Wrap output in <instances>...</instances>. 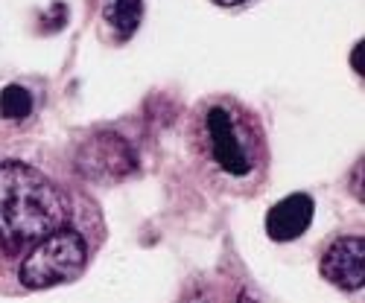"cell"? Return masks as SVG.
Listing matches in <instances>:
<instances>
[{
    "mask_svg": "<svg viewBox=\"0 0 365 303\" xmlns=\"http://www.w3.org/2000/svg\"><path fill=\"white\" fill-rule=\"evenodd\" d=\"M68 198L47 175L21 161H0V245L21 248L68 222Z\"/></svg>",
    "mask_w": 365,
    "mask_h": 303,
    "instance_id": "cell-1",
    "label": "cell"
},
{
    "mask_svg": "<svg viewBox=\"0 0 365 303\" xmlns=\"http://www.w3.org/2000/svg\"><path fill=\"white\" fill-rule=\"evenodd\" d=\"M88 260V245L82 233L58 228L50 236L38 239L36 248L21 262V283L26 289H50L82 275Z\"/></svg>",
    "mask_w": 365,
    "mask_h": 303,
    "instance_id": "cell-2",
    "label": "cell"
},
{
    "mask_svg": "<svg viewBox=\"0 0 365 303\" xmlns=\"http://www.w3.org/2000/svg\"><path fill=\"white\" fill-rule=\"evenodd\" d=\"M76 169L94 184H117L138 169V155L126 137L117 132L91 134L76 152Z\"/></svg>",
    "mask_w": 365,
    "mask_h": 303,
    "instance_id": "cell-3",
    "label": "cell"
},
{
    "mask_svg": "<svg viewBox=\"0 0 365 303\" xmlns=\"http://www.w3.org/2000/svg\"><path fill=\"white\" fill-rule=\"evenodd\" d=\"M207 140L214 161L234 178H242L252 172V152L246 140L240 137V126L228 108L214 105L207 111Z\"/></svg>",
    "mask_w": 365,
    "mask_h": 303,
    "instance_id": "cell-4",
    "label": "cell"
},
{
    "mask_svg": "<svg viewBox=\"0 0 365 303\" xmlns=\"http://www.w3.org/2000/svg\"><path fill=\"white\" fill-rule=\"evenodd\" d=\"M322 275L333 286L356 292L365 283V242L359 236H342L324 251Z\"/></svg>",
    "mask_w": 365,
    "mask_h": 303,
    "instance_id": "cell-5",
    "label": "cell"
},
{
    "mask_svg": "<svg viewBox=\"0 0 365 303\" xmlns=\"http://www.w3.org/2000/svg\"><path fill=\"white\" fill-rule=\"evenodd\" d=\"M310 222H313V198L304 193H295L269 210L266 233L275 242H292L310 228Z\"/></svg>",
    "mask_w": 365,
    "mask_h": 303,
    "instance_id": "cell-6",
    "label": "cell"
},
{
    "mask_svg": "<svg viewBox=\"0 0 365 303\" xmlns=\"http://www.w3.org/2000/svg\"><path fill=\"white\" fill-rule=\"evenodd\" d=\"M103 18L111 26V33L120 41H126L129 36H135V29L140 26L143 0H106L103 4Z\"/></svg>",
    "mask_w": 365,
    "mask_h": 303,
    "instance_id": "cell-7",
    "label": "cell"
},
{
    "mask_svg": "<svg viewBox=\"0 0 365 303\" xmlns=\"http://www.w3.org/2000/svg\"><path fill=\"white\" fill-rule=\"evenodd\" d=\"M33 111V94L21 85H6L0 90V117L6 119H24Z\"/></svg>",
    "mask_w": 365,
    "mask_h": 303,
    "instance_id": "cell-8",
    "label": "cell"
},
{
    "mask_svg": "<svg viewBox=\"0 0 365 303\" xmlns=\"http://www.w3.org/2000/svg\"><path fill=\"white\" fill-rule=\"evenodd\" d=\"M214 4H220V6H240V4H246V0H214Z\"/></svg>",
    "mask_w": 365,
    "mask_h": 303,
    "instance_id": "cell-9",
    "label": "cell"
},
{
    "mask_svg": "<svg viewBox=\"0 0 365 303\" xmlns=\"http://www.w3.org/2000/svg\"><path fill=\"white\" fill-rule=\"evenodd\" d=\"M187 303H207V300H205V297H190Z\"/></svg>",
    "mask_w": 365,
    "mask_h": 303,
    "instance_id": "cell-10",
    "label": "cell"
}]
</instances>
